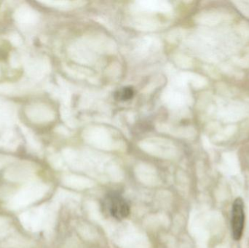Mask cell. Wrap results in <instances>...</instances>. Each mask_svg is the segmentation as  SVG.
Here are the masks:
<instances>
[{
	"instance_id": "cell-1",
	"label": "cell",
	"mask_w": 249,
	"mask_h": 248,
	"mask_svg": "<svg viewBox=\"0 0 249 248\" xmlns=\"http://www.w3.org/2000/svg\"><path fill=\"white\" fill-rule=\"evenodd\" d=\"M245 223V211H244V201L238 198L234 201L232 208V218H231V229L232 237L238 241L242 237Z\"/></svg>"
},
{
	"instance_id": "cell-2",
	"label": "cell",
	"mask_w": 249,
	"mask_h": 248,
	"mask_svg": "<svg viewBox=\"0 0 249 248\" xmlns=\"http://www.w3.org/2000/svg\"><path fill=\"white\" fill-rule=\"evenodd\" d=\"M109 213L117 219H124L130 214V208L126 201L119 195H112L107 198Z\"/></svg>"
}]
</instances>
